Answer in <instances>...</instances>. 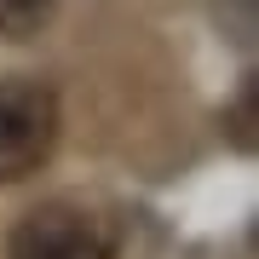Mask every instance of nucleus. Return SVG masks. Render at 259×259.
Masks as SVG:
<instances>
[{"instance_id": "1", "label": "nucleus", "mask_w": 259, "mask_h": 259, "mask_svg": "<svg viewBox=\"0 0 259 259\" xmlns=\"http://www.w3.org/2000/svg\"><path fill=\"white\" fill-rule=\"evenodd\" d=\"M58 144V93L40 75L0 81V185L29 179Z\"/></svg>"}, {"instance_id": "2", "label": "nucleus", "mask_w": 259, "mask_h": 259, "mask_svg": "<svg viewBox=\"0 0 259 259\" xmlns=\"http://www.w3.org/2000/svg\"><path fill=\"white\" fill-rule=\"evenodd\" d=\"M110 231L75 202L29 207L6 236V259H110Z\"/></svg>"}, {"instance_id": "3", "label": "nucleus", "mask_w": 259, "mask_h": 259, "mask_svg": "<svg viewBox=\"0 0 259 259\" xmlns=\"http://www.w3.org/2000/svg\"><path fill=\"white\" fill-rule=\"evenodd\" d=\"M58 0H0V40H29L52 23Z\"/></svg>"}]
</instances>
